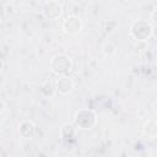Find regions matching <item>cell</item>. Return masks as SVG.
Segmentation results:
<instances>
[{"mask_svg":"<svg viewBox=\"0 0 157 157\" xmlns=\"http://www.w3.org/2000/svg\"><path fill=\"white\" fill-rule=\"evenodd\" d=\"M54 60L58 61V65H56V66H55V65L52 66L54 72H55V70H56L58 67H60V69L58 70L56 74H64V72H66L67 70H70L71 63H70V60H69L66 56H56V58H54Z\"/></svg>","mask_w":157,"mask_h":157,"instance_id":"1","label":"cell"},{"mask_svg":"<svg viewBox=\"0 0 157 157\" xmlns=\"http://www.w3.org/2000/svg\"><path fill=\"white\" fill-rule=\"evenodd\" d=\"M64 28L67 32H77L81 28V22L76 17H69L64 23Z\"/></svg>","mask_w":157,"mask_h":157,"instance_id":"2","label":"cell"},{"mask_svg":"<svg viewBox=\"0 0 157 157\" xmlns=\"http://www.w3.org/2000/svg\"><path fill=\"white\" fill-rule=\"evenodd\" d=\"M71 88H72V82H71L70 78L63 77V78H60V80L58 81V90H59L60 92L67 93V92L71 91Z\"/></svg>","mask_w":157,"mask_h":157,"instance_id":"3","label":"cell"}]
</instances>
